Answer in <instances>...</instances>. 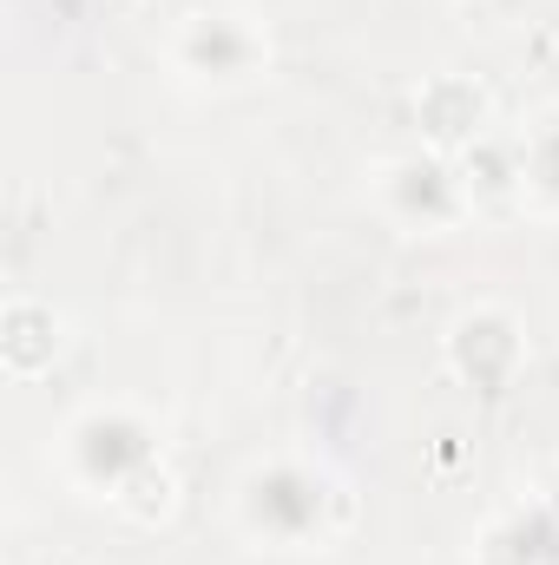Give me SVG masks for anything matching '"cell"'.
Wrapping results in <instances>:
<instances>
[{
    "instance_id": "6da1fadb",
    "label": "cell",
    "mask_w": 559,
    "mask_h": 565,
    "mask_svg": "<svg viewBox=\"0 0 559 565\" xmlns=\"http://www.w3.org/2000/svg\"><path fill=\"white\" fill-rule=\"evenodd\" d=\"M336 526L342 487L303 454H271L238 480V533L264 553H316Z\"/></svg>"
},
{
    "instance_id": "7a4b0ae2",
    "label": "cell",
    "mask_w": 559,
    "mask_h": 565,
    "mask_svg": "<svg viewBox=\"0 0 559 565\" xmlns=\"http://www.w3.org/2000/svg\"><path fill=\"white\" fill-rule=\"evenodd\" d=\"M151 460H165L158 427L145 422L133 402H86L73 422L60 427V473L93 493V500H119Z\"/></svg>"
},
{
    "instance_id": "3957f363",
    "label": "cell",
    "mask_w": 559,
    "mask_h": 565,
    "mask_svg": "<svg viewBox=\"0 0 559 565\" xmlns=\"http://www.w3.org/2000/svg\"><path fill=\"white\" fill-rule=\"evenodd\" d=\"M165 66L198 93H238L271 73V26L244 7H198L165 33Z\"/></svg>"
},
{
    "instance_id": "277c9868",
    "label": "cell",
    "mask_w": 559,
    "mask_h": 565,
    "mask_svg": "<svg viewBox=\"0 0 559 565\" xmlns=\"http://www.w3.org/2000/svg\"><path fill=\"white\" fill-rule=\"evenodd\" d=\"M376 211H382L402 237H447L454 224L474 217L454 158H441V151H428V145L389 158V164L376 171Z\"/></svg>"
},
{
    "instance_id": "5b68a950",
    "label": "cell",
    "mask_w": 559,
    "mask_h": 565,
    "mask_svg": "<svg viewBox=\"0 0 559 565\" xmlns=\"http://www.w3.org/2000/svg\"><path fill=\"white\" fill-rule=\"evenodd\" d=\"M441 362H447L454 382H467V388H481V395H500V388H514L520 369H527V322H520L507 302H474V309H461V316L447 322Z\"/></svg>"
},
{
    "instance_id": "8992f818",
    "label": "cell",
    "mask_w": 559,
    "mask_h": 565,
    "mask_svg": "<svg viewBox=\"0 0 559 565\" xmlns=\"http://www.w3.org/2000/svg\"><path fill=\"white\" fill-rule=\"evenodd\" d=\"M415 132L441 158L467 151L474 139L494 132V93L481 79H467V73H428L415 86Z\"/></svg>"
},
{
    "instance_id": "52a82bcc",
    "label": "cell",
    "mask_w": 559,
    "mask_h": 565,
    "mask_svg": "<svg viewBox=\"0 0 559 565\" xmlns=\"http://www.w3.org/2000/svg\"><path fill=\"white\" fill-rule=\"evenodd\" d=\"M467 565H559V513L547 500L507 507L474 533Z\"/></svg>"
},
{
    "instance_id": "ba28073f",
    "label": "cell",
    "mask_w": 559,
    "mask_h": 565,
    "mask_svg": "<svg viewBox=\"0 0 559 565\" xmlns=\"http://www.w3.org/2000/svg\"><path fill=\"white\" fill-rule=\"evenodd\" d=\"M66 349V316L40 296H13L0 309V362L13 382H40Z\"/></svg>"
},
{
    "instance_id": "9c48e42d",
    "label": "cell",
    "mask_w": 559,
    "mask_h": 565,
    "mask_svg": "<svg viewBox=\"0 0 559 565\" xmlns=\"http://www.w3.org/2000/svg\"><path fill=\"white\" fill-rule=\"evenodd\" d=\"M454 171L467 184V204H520V139L507 132H487L467 151H454Z\"/></svg>"
},
{
    "instance_id": "30bf717a",
    "label": "cell",
    "mask_w": 559,
    "mask_h": 565,
    "mask_svg": "<svg viewBox=\"0 0 559 565\" xmlns=\"http://www.w3.org/2000/svg\"><path fill=\"white\" fill-rule=\"evenodd\" d=\"M520 204L540 217H559V113L520 132Z\"/></svg>"
},
{
    "instance_id": "8fae6325",
    "label": "cell",
    "mask_w": 559,
    "mask_h": 565,
    "mask_svg": "<svg viewBox=\"0 0 559 565\" xmlns=\"http://www.w3.org/2000/svg\"><path fill=\"white\" fill-rule=\"evenodd\" d=\"M113 513H126L133 526H165L178 513V473H171V460H151L139 480L113 500Z\"/></svg>"
},
{
    "instance_id": "7c38bea8",
    "label": "cell",
    "mask_w": 559,
    "mask_h": 565,
    "mask_svg": "<svg viewBox=\"0 0 559 565\" xmlns=\"http://www.w3.org/2000/svg\"><path fill=\"white\" fill-rule=\"evenodd\" d=\"M547 507H553V513H559V473H553V480H547Z\"/></svg>"
},
{
    "instance_id": "4fadbf2b",
    "label": "cell",
    "mask_w": 559,
    "mask_h": 565,
    "mask_svg": "<svg viewBox=\"0 0 559 565\" xmlns=\"http://www.w3.org/2000/svg\"><path fill=\"white\" fill-rule=\"evenodd\" d=\"M126 7H151V0H126Z\"/></svg>"
}]
</instances>
